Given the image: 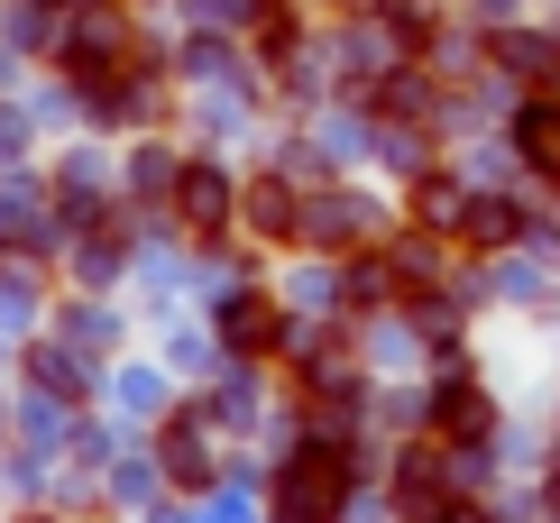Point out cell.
I'll return each mask as SVG.
<instances>
[{
	"mask_svg": "<svg viewBox=\"0 0 560 523\" xmlns=\"http://www.w3.org/2000/svg\"><path fill=\"white\" fill-rule=\"evenodd\" d=\"M377 240H386V202L368 194V184L331 175V184H313V194H303V240H294V248L349 257V248H377Z\"/></svg>",
	"mask_w": 560,
	"mask_h": 523,
	"instance_id": "1",
	"label": "cell"
},
{
	"mask_svg": "<svg viewBox=\"0 0 560 523\" xmlns=\"http://www.w3.org/2000/svg\"><path fill=\"white\" fill-rule=\"evenodd\" d=\"M221 441H230V432L202 414V404H175V414L148 432V450L166 460V487H175V496H212V487H230V450H221Z\"/></svg>",
	"mask_w": 560,
	"mask_h": 523,
	"instance_id": "2",
	"label": "cell"
},
{
	"mask_svg": "<svg viewBox=\"0 0 560 523\" xmlns=\"http://www.w3.org/2000/svg\"><path fill=\"white\" fill-rule=\"evenodd\" d=\"M459 496V450L441 441V432H405V450L386 460V505H395V523H423V514H441Z\"/></svg>",
	"mask_w": 560,
	"mask_h": 523,
	"instance_id": "3",
	"label": "cell"
},
{
	"mask_svg": "<svg viewBox=\"0 0 560 523\" xmlns=\"http://www.w3.org/2000/svg\"><path fill=\"white\" fill-rule=\"evenodd\" d=\"M240 194L248 175H230V156H184V184H175V230L194 248H221L240 230Z\"/></svg>",
	"mask_w": 560,
	"mask_h": 523,
	"instance_id": "4",
	"label": "cell"
},
{
	"mask_svg": "<svg viewBox=\"0 0 560 523\" xmlns=\"http://www.w3.org/2000/svg\"><path fill=\"white\" fill-rule=\"evenodd\" d=\"M432 432L451 441V450H497V432H505V414H497V395H487V376H469V368H432Z\"/></svg>",
	"mask_w": 560,
	"mask_h": 523,
	"instance_id": "5",
	"label": "cell"
},
{
	"mask_svg": "<svg viewBox=\"0 0 560 523\" xmlns=\"http://www.w3.org/2000/svg\"><path fill=\"white\" fill-rule=\"evenodd\" d=\"M212 330L230 359H276V340H285V303L267 294V284H230L212 294Z\"/></svg>",
	"mask_w": 560,
	"mask_h": 523,
	"instance_id": "6",
	"label": "cell"
},
{
	"mask_svg": "<svg viewBox=\"0 0 560 523\" xmlns=\"http://www.w3.org/2000/svg\"><path fill=\"white\" fill-rule=\"evenodd\" d=\"M524 240H533L524 184H478L469 221H459V248H469V257H505V248H524Z\"/></svg>",
	"mask_w": 560,
	"mask_h": 523,
	"instance_id": "7",
	"label": "cell"
},
{
	"mask_svg": "<svg viewBox=\"0 0 560 523\" xmlns=\"http://www.w3.org/2000/svg\"><path fill=\"white\" fill-rule=\"evenodd\" d=\"M240 230H248L258 248H294V240H303V184H294V175H276V165H267V175H248V194H240Z\"/></svg>",
	"mask_w": 560,
	"mask_h": 523,
	"instance_id": "8",
	"label": "cell"
},
{
	"mask_svg": "<svg viewBox=\"0 0 560 523\" xmlns=\"http://www.w3.org/2000/svg\"><path fill=\"white\" fill-rule=\"evenodd\" d=\"M92 368L102 359H83L74 340H28V359H19V386H37V395H56V404H74V414H92Z\"/></svg>",
	"mask_w": 560,
	"mask_h": 523,
	"instance_id": "9",
	"label": "cell"
},
{
	"mask_svg": "<svg viewBox=\"0 0 560 523\" xmlns=\"http://www.w3.org/2000/svg\"><path fill=\"white\" fill-rule=\"evenodd\" d=\"M395 303H405L395 257H386V248H349V257H340V313H349V322H377V313H395Z\"/></svg>",
	"mask_w": 560,
	"mask_h": 523,
	"instance_id": "10",
	"label": "cell"
},
{
	"mask_svg": "<svg viewBox=\"0 0 560 523\" xmlns=\"http://www.w3.org/2000/svg\"><path fill=\"white\" fill-rule=\"evenodd\" d=\"M175 184H184V148H166V138L138 129V148L120 156V194L138 211H175Z\"/></svg>",
	"mask_w": 560,
	"mask_h": 523,
	"instance_id": "11",
	"label": "cell"
},
{
	"mask_svg": "<svg viewBox=\"0 0 560 523\" xmlns=\"http://www.w3.org/2000/svg\"><path fill=\"white\" fill-rule=\"evenodd\" d=\"M110 404H120L129 422H166L175 414V368H156V359H129V368H110Z\"/></svg>",
	"mask_w": 560,
	"mask_h": 523,
	"instance_id": "12",
	"label": "cell"
},
{
	"mask_svg": "<svg viewBox=\"0 0 560 523\" xmlns=\"http://www.w3.org/2000/svg\"><path fill=\"white\" fill-rule=\"evenodd\" d=\"M56 330L83 349V359H110V349H120V313H110L102 294H74V303H56Z\"/></svg>",
	"mask_w": 560,
	"mask_h": 523,
	"instance_id": "13",
	"label": "cell"
},
{
	"mask_svg": "<svg viewBox=\"0 0 560 523\" xmlns=\"http://www.w3.org/2000/svg\"><path fill=\"white\" fill-rule=\"evenodd\" d=\"M102 487H110V505H156V496H166V460H156V450H120V460L102 468Z\"/></svg>",
	"mask_w": 560,
	"mask_h": 523,
	"instance_id": "14",
	"label": "cell"
},
{
	"mask_svg": "<svg viewBox=\"0 0 560 523\" xmlns=\"http://www.w3.org/2000/svg\"><path fill=\"white\" fill-rule=\"evenodd\" d=\"M37 138V102H0V165H19Z\"/></svg>",
	"mask_w": 560,
	"mask_h": 523,
	"instance_id": "15",
	"label": "cell"
},
{
	"mask_svg": "<svg viewBox=\"0 0 560 523\" xmlns=\"http://www.w3.org/2000/svg\"><path fill=\"white\" fill-rule=\"evenodd\" d=\"M10 422H19V395H0V441H10Z\"/></svg>",
	"mask_w": 560,
	"mask_h": 523,
	"instance_id": "16",
	"label": "cell"
}]
</instances>
